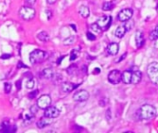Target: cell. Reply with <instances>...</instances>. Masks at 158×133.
<instances>
[{
    "label": "cell",
    "mask_w": 158,
    "mask_h": 133,
    "mask_svg": "<svg viewBox=\"0 0 158 133\" xmlns=\"http://www.w3.org/2000/svg\"><path fill=\"white\" fill-rule=\"evenodd\" d=\"M157 110L154 105L151 104H143L139 110V115L141 119H152L156 116Z\"/></svg>",
    "instance_id": "obj_1"
},
{
    "label": "cell",
    "mask_w": 158,
    "mask_h": 133,
    "mask_svg": "<svg viewBox=\"0 0 158 133\" xmlns=\"http://www.w3.org/2000/svg\"><path fill=\"white\" fill-rule=\"evenodd\" d=\"M147 75H148L151 81L158 86V63L152 62L147 68Z\"/></svg>",
    "instance_id": "obj_2"
},
{
    "label": "cell",
    "mask_w": 158,
    "mask_h": 133,
    "mask_svg": "<svg viewBox=\"0 0 158 133\" xmlns=\"http://www.w3.org/2000/svg\"><path fill=\"white\" fill-rule=\"evenodd\" d=\"M46 56H47V54L45 51L40 50V49L33 50V52H31V54H30V62L33 64V65L39 64L45 59Z\"/></svg>",
    "instance_id": "obj_3"
},
{
    "label": "cell",
    "mask_w": 158,
    "mask_h": 133,
    "mask_svg": "<svg viewBox=\"0 0 158 133\" xmlns=\"http://www.w3.org/2000/svg\"><path fill=\"white\" fill-rule=\"evenodd\" d=\"M19 14L22 19H23L26 21H29L35 17L36 11L33 8H31L30 6H25V7L20 8V9L19 10Z\"/></svg>",
    "instance_id": "obj_4"
},
{
    "label": "cell",
    "mask_w": 158,
    "mask_h": 133,
    "mask_svg": "<svg viewBox=\"0 0 158 133\" xmlns=\"http://www.w3.org/2000/svg\"><path fill=\"white\" fill-rule=\"evenodd\" d=\"M52 104V99L50 97V95L48 94H44L42 95V96H40L37 100V104L38 107L40 109H45L47 108L48 106H50Z\"/></svg>",
    "instance_id": "obj_5"
},
{
    "label": "cell",
    "mask_w": 158,
    "mask_h": 133,
    "mask_svg": "<svg viewBox=\"0 0 158 133\" xmlns=\"http://www.w3.org/2000/svg\"><path fill=\"white\" fill-rule=\"evenodd\" d=\"M121 77H122L121 72L118 70H114L108 73L107 79L111 84H118L120 81H121Z\"/></svg>",
    "instance_id": "obj_6"
},
{
    "label": "cell",
    "mask_w": 158,
    "mask_h": 133,
    "mask_svg": "<svg viewBox=\"0 0 158 133\" xmlns=\"http://www.w3.org/2000/svg\"><path fill=\"white\" fill-rule=\"evenodd\" d=\"M133 15V10L131 8H124L121 11H119L118 15V19L119 21H122V22H125V21H128L131 19Z\"/></svg>",
    "instance_id": "obj_7"
},
{
    "label": "cell",
    "mask_w": 158,
    "mask_h": 133,
    "mask_svg": "<svg viewBox=\"0 0 158 133\" xmlns=\"http://www.w3.org/2000/svg\"><path fill=\"white\" fill-rule=\"evenodd\" d=\"M111 19H112L110 16H103V17H101L96 21V23L99 25V27L101 28L102 31H106L109 28L110 24H111Z\"/></svg>",
    "instance_id": "obj_8"
},
{
    "label": "cell",
    "mask_w": 158,
    "mask_h": 133,
    "mask_svg": "<svg viewBox=\"0 0 158 133\" xmlns=\"http://www.w3.org/2000/svg\"><path fill=\"white\" fill-rule=\"evenodd\" d=\"M89 97H90V93L86 90H81L73 95V100L75 102H84V101H87Z\"/></svg>",
    "instance_id": "obj_9"
},
{
    "label": "cell",
    "mask_w": 158,
    "mask_h": 133,
    "mask_svg": "<svg viewBox=\"0 0 158 133\" xmlns=\"http://www.w3.org/2000/svg\"><path fill=\"white\" fill-rule=\"evenodd\" d=\"M60 115V110L56 108V106H48L47 108L45 109V114L44 116H48L50 118H56L57 116Z\"/></svg>",
    "instance_id": "obj_10"
},
{
    "label": "cell",
    "mask_w": 158,
    "mask_h": 133,
    "mask_svg": "<svg viewBox=\"0 0 158 133\" xmlns=\"http://www.w3.org/2000/svg\"><path fill=\"white\" fill-rule=\"evenodd\" d=\"M53 119L54 118H50L48 116H44V118H41L37 122H36V126H37L38 129H44V127L49 126L53 123Z\"/></svg>",
    "instance_id": "obj_11"
},
{
    "label": "cell",
    "mask_w": 158,
    "mask_h": 133,
    "mask_svg": "<svg viewBox=\"0 0 158 133\" xmlns=\"http://www.w3.org/2000/svg\"><path fill=\"white\" fill-rule=\"evenodd\" d=\"M135 42H136V45L138 48L143 47L144 44V35L143 33V31H137L135 33Z\"/></svg>",
    "instance_id": "obj_12"
},
{
    "label": "cell",
    "mask_w": 158,
    "mask_h": 133,
    "mask_svg": "<svg viewBox=\"0 0 158 133\" xmlns=\"http://www.w3.org/2000/svg\"><path fill=\"white\" fill-rule=\"evenodd\" d=\"M118 50H119V46L117 42H111L106 47V52L110 56H116L118 53Z\"/></svg>",
    "instance_id": "obj_13"
},
{
    "label": "cell",
    "mask_w": 158,
    "mask_h": 133,
    "mask_svg": "<svg viewBox=\"0 0 158 133\" xmlns=\"http://www.w3.org/2000/svg\"><path fill=\"white\" fill-rule=\"evenodd\" d=\"M75 88H76V85H74L71 82H63L62 85H61L62 92L66 93H68L72 92Z\"/></svg>",
    "instance_id": "obj_14"
},
{
    "label": "cell",
    "mask_w": 158,
    "mask_h": 133,
    "mask_svg": "<svg viewBox=\"0 0 158 133\" xmlns=\"http://www.w3.org/2000/svg\"><path fill=\"white\" fill-rule=\"evenodd\" d=\"M131 78H132V71L130 70H125L122 73V77H121V81L125 84L131 83Z\"/></svg>",
    "instance_id": "obj_15"
},
{
    "label": "cell",
    "mask_w": 158,
    "mask_h": 133,
    "mask_svg": "<svg viewBox=\"0 0 158 133\" xmlns=\"http://www.w3.org/2000/svg\"><path fill=\"white\" fill-rule=\"evenodd\" d=\"M41 76L43 77L44 79H51L54 78L55 76V72L54 70H52V68H45V70L42 71L41 73Z\"/></svg>",
    "instance_id": "obj_16"
},
{
    "label": "cell",
    "mask_w": 158,
    "mask_h": 133,
    "mask_svg": "<svg viewBox=\"0 0 158 133\" xmlns=\"http://www.w3.org/2000/svg\"><path fill=\"white\" fill-rule=\"evenodd\" d=\"M141 77H143V74H141V72L139 70H136L135 71L132 72V78H131V83H133V84H138V83L141 81Z\"/></svg>",
    "instance_id": "obj_17"
},
{
    "label": "cell",
    "mask_w": 158,
    "mask_h": 133,
    "mask_svg": "<svg viewBox=\"0 0 158 133\" xmlns=\"http://www.w3.org/2000/svg\"><path fill=\"white\" fill-rule=\"evenodd\" d=\"M79 14L81 15V17L83 19H87L90 16V9L86 6H81L79 8Z\"/></svg>",
    "instance_id": "obj_18"
},
{
    "label": "cell",
    "mask_w": 158,
    "mask_h": 133,
    "mask_svg": "<svg viewBox=\"0 0 158 133\" xmlns=\"http://www.w3.org/2000/svg\"><path fill=\"white\" fill-rule=\"evenodd\" d=\"M126 31H127V29H126L125 26H123V25L118 26L115 31V35H116V37H118V38H122V37H124V35L126 34Z\"/></svg>",
    "instance_id": "obj_19"
},
{
    "label": "cell",
    "mask_w": 158,
    "mask_h": 133,
    "mask_svg": "<svg viewBox=\"0 0 158 133\" xmlns=\"http://www.w3.org/2000/svg\"><path fill=\"white\" fill-rule=\"evenodd\" d=\"M37 39L41 42H48L49 39H50V37H49V34L46 33V31H41V33H39L37 34Z\"/></svg>",
    "instance_id": "obj_20"
},
{
    "label": "cell",
    "mask_w": 158,
    "mask_h": 133,
    "mask_svg": "<svg viewBox=\"0 0 158 133\" xmlns=\"http://www.w3.org/2000/svg\"><path fill=\"white\" fill-rule=\"evenodd\" d=\"M114 8V4L110 1H107V2H104L102 6V9L104 11H110V10H112Z\"/></svg>",
    "instance_id": "obj_21"
},
{
    "label": "cell",
    "mask_w": 158,
    "mask_h": 133,
    "mask_svg": "<svg viewBox=\"0 0 158 133\" xmlns=\"http://www.w3.org/2000/svg\"><path fill=\"white\" fill-rule=\"evenodd\" d=\"M76 41V38L75 36H70L68 37V38H66L64 41H63V44H64L65 45H73Z\"/></svg>",
    "instance_id": "obj_22"
},
{
    "label": "cell",
    "mask_w": 158,
    "mask_h": 133,
    "mask_svg": "<svg viewBox=\"0 0 158 133\" xmlns=\"http://www.w3.org/2000/svg\"><path fill=\"white\" fill-rule=\"evenodd\" d=\"M158 38V26L155 29V30H152L151 31V33H150V39L151 40H155Z\"/></svg>",
    "instance_id": "obj_23"
},
{
    "label": "cell",
    "mask_w": 158,
    "mask_h": 133,
    "mask_svg": "<svg viewBox=\"0 0 158 133\" xmlns=\"http://www.w3.org/2000/svg\"><path fill=\"white\" fill-rule=\"evenodd\" d=\"M91 29L94 31V33H100L102 31V30H101V28L99 27V25L95 22V23H93L92 25H91Z\"/></svg>",
    "instance_id": "obj_24"
},
{
    "label": "cell",
    "mask_w": 158,
    "mask_h": 133,
    "mask_svg": "<svg viewBox=\"0 0 158 133\" xmlns=\"http://www.w3.org/2000/svg\"><path fill=\"white\" fill-rule=\"evenodd\" d=\"M34 84H35V82H34V81L33 79H29V81H27V83H26V88L27 89H33V87H34Z\"/></svg>",
    "instance_id": "obj_25"
},
{
    "label": "cell",
    "mask_w": 158,
    "mask_h": 133,
    "mask_svg": "<svg viewBox=\"0 0 158 133\" xmlns=\"http://www.w3.org/2000/svg\"><path fill=\"white\" fill-rule=\"evenodd\" d=\"M38 109H39V107H38L37 104L33 105V106H31V107L30 108V112H31V114H33V116H35L36 114H37V112H38Z\"/></svg>",
    "instance_id": "obj_26"
},
{
    "label": "cell",
    "mask_w": 158,
    "mask_h": 133,
    "mask_svg": "<svg viewBox=\"0 0 158 133\" xmlns=\"http://www.w3.org/2000/svg\"><path fill=\"white\" fill-rule=\"evenodd\" d=\"M78 56H79V52L77 50H72L71 54H70V60L74 61L75 59H77Z\"/></svg>",
    "instance_id": "obj_27"
},
{
    "label": "cell",
    "mask_w": 158,
    "mask_h": 133,
    "mask_svg": "<svg viewBox=\"0 0 158 133\" xmlns=\"http://www.w3.org/2000/svg\"><path fill=\"white\" fill-rule=\"evenodd\" d=\"M4 86H5V92H6L7 93H9L10 91H11V88H12L11 84H10L9 82H6Z\"/></svg>",
    "instance_id": "obj_28"
},
{
    "label": "cell",
    "mask_w": 158,
    "mask_h": 133,
    "mask_svg": "<svg viewBox=\"0 0 158 133\" xmlns=\"http://www.w3.org/2000/svg\"><path fill=\"white\" fill-rule=\"evenodd\" d=\"M86 36H87L88 40H90V41H94V40L96 39L95 35H94V34H93V33H87Z\"/></svg>",
    "instance_id": "obj_29"
},
{
    "label": "cell",
    "mask_w": 158,
    "mask_h": 133,
    "mask_svg": "<svg viewBox=\"0 0 158 133\" xmlns=\"http://www.w3.org/2000/svg\"><path fill=\"white\" fill-rule=\"evenodd\" d=\"M25 3L27 6H30V7H33V5L36 3V0H25Z\"/></svg>",
    "instance_id": "obj_30"
},
{
    "label": "cell",
    "mask_w": 158,
    "mask_h": 133,
    "mask_svg": "<svg viewBox=\"0 0 158 133\" xmlns=\"http://www.w3.org/2000/svg\"><path fill=\"white\" fill-rule=\"evenodd\" d=\"M37 94H38V91H37V90H35V91H33V92H31V93H29V97L31 99H33Z\"/></svg>",
    "instance_id": "obj_31"
},
{
    "label": "cell",
    "mask_w": 158,
    "mask_h": 133,
    "mask_svg": "<svg viewBox=\"0 0 158 133\" xmlns=\"http://www.w3.org/2000/svg\"><path fill=\"white\" fill-rule=\"evenodd\" d=\"M126 56H127V53H124V54H123L122 56H120V57L118 58V60H116V62H117V63H118V62H120V61L124 60V58H125Z\"/></svg>",
    "instance_id": "obj_32"
},
{
    "label": "cell",
    "mask_w": 158,
    "mask_h": 133,
    "mask_svg": "<svg viewBox=\"0 0 158 133\" xmlns=\"http://www.w3.org/2000/svg\"><path fill=\"white\" fill-rule=\"evenodd\" d=\"M56 1H57V0H46V2L48 3L49 5H53V4H55Z\"/></svg>",
    "instance_id": "obj_33"
},
{
    "label": "cell",
    "mask_w": 158,
    "mask_h": 133,
    "mask_svg": "<svg viewBox=\"0 0 158 133\" xmlns=\"http://www.w3.org/2000/svg\"><path fill=\"white\" fill-rule=\"evenodd\" d=\"M100 71H101V70H100V68H96L95 70H94V71H93V74H94V75H97V74L100 73Z\"/></svg>",
    "instance_id": "obj_34"
},
{
    "label": "cell",
    "mask_w": 158,
    "mask_h": 133,
    "mask_svg": "<svg viewBox=\"0 0 158 133\" xmlns=\"http://www.w3.org/2000/svg\"><path fill=\"white\" fill-rule=\"evenodd\" d=\"M154 46H155V48L158 49V38L155 40V45H154Z\"/></svg>",
    "instance_id": "obj_35"
}]
</instances>
